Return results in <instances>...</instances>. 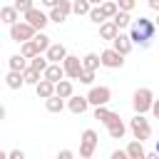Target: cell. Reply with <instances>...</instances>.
Wrapping results in <instances>:
<instances>
[{
    "mask_svg": "<svg viewBox=\"0 0 159 159\" xmlns=\"http://www.w3.org/2000/svg\"><path fill=\"white\" fill-rule=\"evenodd\" d=\"M154 32H157V25L149 17H139V20L129 22V40H132V45H139L142 50H147L152 45Z\"/></svg>",
    "mask_w": 159,
    "mask_h": 159,
    "instance_id": "6da1fadb",
    "label": "cell"
},
{
    "mask_svg": "<svg viewBox=\"0 0 159 159\" xmlns=\"http://www.w3.org/2000/svg\"><path fill=\"white\" fill-rule=\"evenodd\" d=\"M152 102H154V92H152L149 87H139V89H134L132 107H134V112H137V114L149 112V109H152Z\"/></svg>",
    "mask_w": 159,
    "mask_h": 159,
    "instance_id": "7a4b0ae2",
    "label": "cell"
},
{
    "mask_svg": "<svg viewBox=\"0 0 159 159\" xmlns=\"http://www.w3.org/2000/svg\"><path fill=\"white\" fill-rule=\"evenodd\" d=\"M129 129H132L134 139H139V142H147L152 137V124H149V119L144 114H134L129 119Z\"/></svg>",
    "mask_w": 159,
    "mask_h": 159,
    "instance_id": "3957f363",
    "label": "cell"
},
{
    "mask_svg": "<svg viewBox=\"0 0 159 159\" xmlns=\"http://www.w3.org/2000/svg\"><path fill=\"white\" fill-rule=\"evenodd\" d=\"M35 27L30 25V22H25V20H17V22H12L10 25V40L12 42H25V40H32L35 37Z\"/></svg>",
    "mask_w": 159,
    "mask_h": 159,
    "instance_id": "277c9868",
    "label": "cell"
},
{
    "mask_svg": "<svg viewBox=\"0 0 159 159\" xmlns=\"http://www.w3.org/2000/svg\"><path fill=\"white\" fill-rule=\"evenodd\" d=\"M97 142H99L97 132L94 129H84L82 132V139H80V157L82 159H89L94 154V149H97Z\"/></svg>",
    "mask_w": 159,
    "mask_h": 159,
    "instance_id": "5b68a950",
    "label": "cell"
},
{
    "mask_svg": "<svg viewBox=\"0 0 159 159\" xmlns=\"http://www.w3.org/2000/svg\"><path fill=\"white\" fill-rule=\"evenodd\" d=\"M99 65L107 67V70H122V67H124V55H119L114 47H107V50L99 55Z\"/></svg>",
    "mask_w": 159,
    "mask_h": 159,
    "instance_id": "8992f818",
    "label": "cell"
},
{
    "mask_svg": "<svg viewBox=\"0 0 159 159\" xmlns=\"http://www.w3.org/2000/svg\"><path fill=\"white\" fill-rule=\"evenodd\" d=\"M84 97H87V102H89L92 107H97V104H107V102L112 99V89H109L107 84H99V87H92V84H89V92H87Z\"/></svg>",
    "mask_w": 159,
    "mask_h": 159,
    "instance_id": "52a82bcc",
    "label": "cell"
},
{
    "mask_svg": "<svg viewBox=\"0 0 159 159\" xmlns=\"http://www.w3.org/2000/svg\"><path fill=\"white\" fill-rule=\"evenodd\" d=\"M102 124L109 129V137H112V139H122V137L127 134V127H124V122H122V117H119L117 112H109Z\"/></svg>",
    "mask_w": 159,
    "mask_h": 159,
    "instance_id": "ba28073f",
    "label": "cell"
},
{
    "mask_svg": "<svg viewBox=\"0 0 159 159\" xmlns=\"http://www.w3.org/2000/svg\"><path fill=\"white\" fill-rule=\"evenodd\" d=\"M60 65H62V70H65V77H70V80H77L80 72H82V60H80L77 55H65V60H62Z\"/></svg>",
    "mask_w": 159,
    "mask_h": 159,
    "instance_id": "9c48e42d",
    "label": "cell"
},
{
    "mask_svg": "<svg viewBox=\"0 0 159 159\" xmlns=\"http://www.w3.org/2000/svg\"><path fill=\"white\" fill-rule=\"evenodd\" d=\"M22 15H25V22H30L35 30H45V27H47V22H50V17H47L42 10H37L35 5H32L27 12H22Z\"/></svg>",
    "mask_w": 159,
    "mask_h": 159,
    "instance_id": "30bf717a",
    "label": "cell"
},
{
    "mask_svg": "<svg viewBox=\"0 0 159 159\" xmlns=\"http://www.w3.org/2000/svg\"><path fill=\"white\" fill-rule=\"evenodd\" d=\"M87 107H89L87 97H82V94H75V92L67 97V109H70L72 114H84V112H87Z\"/></svg>",
    "mask_w": 159,
    "mask_h": 159,
    "instance_id": "8fae6325",
    "label": "cell"
},
{
    "mask_svg": "<svg viewBox=\"0 0 159 159\" xmlns=\"http://www.w3.org/2000/svg\"><path fill=\"white\" fill-rule=\"evenodd\" d=\"M112 47H114L119 55H124V57H127V55L132 52V47H134V45H132V40H129V35H124V32L119 30V32L114 35V40H112Z\"/></svg>",
    "mask_w": 159,
    "mask_h": 159,
    "instance_id": "7c38bea8",
    "label": "cell"
},
{
    "mask_svg": "<svg viewBox=\"0 0 159 159\" xmlns=\"http://www.w3.org/2000/svg\"><path fill=\"white\" fill-rule=\"evenodd\" d=\"M65 55H67V47H65L62 42H50V47L45 50L47 62H62V60H65Z\"/></svg>",
    "mask_w": 159,
    "mask_h": 159,
    "instance_id": "4fadbf2b",
    "label": "cell"
},
{
    "mask_svg": "<svg viewBox=\"0 0 159 159\" xmlns=\"http://www.w3.org/2000/svg\"><path fill=\"white\" fill-rule=\"evenodd\" d=\"M42 77H45V80H50V82H60V80L65 77V70H62V65H60V62H50V65L42 70Z\"/></svg>",
    "mask_w": 159,
    "mask_h": 159,
    "instance_id": "5bb4252c",
    "label": "cell"
},
{
    "mask_svg": "<svg viewBox=\"0 0 159 159\" xmlns=\"http://www.w3.org/2000/svg\"><path fill=\"white\" fill-rule=\"evenodd\" d=\"M35 92H37V97H40V99H47V97H52V94H55V82H50V80H45V77H40V82L35 84Z\"/></svg>",
    "mask_w": 159,
    "mask_h": 159,
    "instance_id": "9a60e30c",
    "label": "cell"
},
{
    "mask_svg": "<svg viewBox=\"0 0 159 159\" xmlns=\"http://www.w3.org/2000/svg\"><path fill=\"white\" fill-rule=\"evenodd\" d=\"M127 157H129V159H144V157H147V152H144V142L132 139V142L127 144Z\"/></svg>",
    "mask_w": 159,
    "mask_h": 159,
    "instance_id": "2e32d148",
    "label": "cell"
},
{
    "mask_svg": "<svg viewBox=\"0 0 159 159\" xmlns=\"http://www.w3.org/2000/svg\"><path fill=\"white\" fill-rule=\"evenodd\" d=\"M117 32H119V27H117L112 20H104V22H99V37H102V40H109V42H112Z\"/></svg>",
    "mask_w": 159,
    "mask_h": 159,
    "instance_id": "e0dca14e",
    "label": "cell"
},
{
    "mask_svg": "<svg viewBox=\"0 0 159 159\" xmlns=\"http://www.w3.org/2000/svg\"><path fill=\"white\" fill-rule=\"evenodd\" d=\"M72 92H75V87H72V80H65V77H62L60 82H55V94H57V97L67 99Z\"/></svg>",
    "mask_w": 159,
    "mask_h": 159,
    "instance_id": "ac0fdd59",
    "label": "cell"
},
{
    "mask_svg": "<svg viewBox=\"0 0 159 159\" xmlns=\"http://www.w3.org/2000/svg\"><path fill=\"white\" fill-rule=\"evenodd\" d=\"M0 20H2L5 25H12V22L20 20V12H17L12 5H5V7H0Z\"/></svg>",
    "mask_w": 159,
    "mask_h": 159,
    "instance_id": "d6986e66",
    "label": "cell"
},
{
    "mask_svg": "<svg viewBox=\"0 0 159 159\" xmlns=\"http://www.w3.org/2000/svg\"><path fill=\"white\" fill-rule=\"evenodd\" d=\"M45 109H47V112H52V114H60V112L65 109V99H62V97H57V94H52V97H47V99H45Z\"/></svg>",
    "mask_w": 159,
    "mask_h": 159,
    "instance_id": "ffe728a7",
    "label": "cell"
},
{
    "mask_svg": "<svg viewBox=\"0 0 159 159\" xmlns=\"http://www.w3.org/2000/svg\"><path fill=\"white\" fill-rule=\"evenodd\" d=\"M109 20H112V22H114L119 30H124V27H129V22H132V15H129L127 10H117V12H114V17H109Z\"/></svg>",
    "mask_w": 159,
    "mask_h": 159,
    "instance_id": "44dd1931",
    "label": "cell"
},
{
    "mask_svg": "<svg viewBox=\"0 0 159 159\" xmlns=\"http://www.w3.org/2000/svg\"><path fill=\"white\" fill-rule=\"evenodd\" d=\"M5 82H7V87H10V89H20V87L25 84L22 72H17V70H10V72H7V77H5Z\"/></svg>",
    "mask_w": 159,
    "mask_h": 159,
    "instance_id": "7402d4cb",
    "label": "cell"
},
{
    "mask_svg": "<svg viewBox=\"0 0 159 159\" xmlns=\"http://www.w3.org/2000/svg\"><path fill=\"white\" fill-rule=\"evenodd\" d=\"M20 55L22 57H35V55H40V50H37V45H35V40H25V42H20Z\"/></svg>",
    "mask_w": 159,
    "mask_h": 159,
    "instance_id": "603a6c76",
    "label": "cell"
},
{
    "mask_svg": "<svg viewBox=\"0 0 159 159\" xmlns=\"http://www.w3.org/2000/svg\"><path fill=\"white\" fill-rule=\"evenodd\" d=\"M7 65H10V70H17V72H22V70L30 65V60H27V57H22V55L17 52V55H10Z\"/></svg>",
    "mask_w": 159,
    "mask_h": 159,
    "instance_id": "cb8c5ba5",
    "label": "cell"
},
{
    "mask_svg": "<svg viewBox=\"0 0 159 159\" xmlns=\"http://www.w3.org/2000/svg\"><path fill=\"white\" fill-rule=\"evenodd\" d=\"M40 77H42V72H37V70H32L30 65H27V67L22 70V80H25V84H32V87H35V84L40 82Z\"/></svg>",
    "mask_w": 159,
    "mask_h": 159,
    "instance_id": "d4e9b609",
    "label": "cell"
},
{
    "mask_svg": "<svg viewBox=\"0 0 159 159\" xmlns=\"http://www.w3.org/2000/svg\"><path fill=\"white\" fill-rule=\"evenodd\" d=\"M82 67L97 72V67H99V55H97V52H87V55L82 57Z\"/></svg>",
    "mask_w": 159,
    "mask_h": 159,
    "instance_id": "484cf974",
    "label": "cell"
},
{
    "mask_svg": "<svg viewBox=\"0 0 159 159\" xmlns=\"http://www.w3.org/2000/svg\"><path fill=\"white\" fill-rule=\"evenodd\" d=\"M99 7H102V12H104V17L109 20V17H114V12L119 10L117 7V0H102L99 2Z\"/></svg>",
    "mask_w": 159,
    "mask_h": 159,
    "instance_id": "4316f807",
    "label": "cell"
},
{
    "mask_svg": "<svg viewBox=\"0 0 159 159\" xmlns=\"http://www.w3.org/2000/svg\"><path fill=\"white\" fill-rule=\"evenodd\" d=\"M89 7H92L89 0H72V12H75V15H87Z\"/></svg>",
    "mask_w": 159,
    "mask_h": 159,
    "instance_id": "83f0119b",
    "label": "cell"
},
{
    "mask_svg": "<svg viewBox=\"0 0 159 159\" xmlns=\"http://www.w3.org/2000/svg\"><path fill=\"white\" fill-rule=\"evenodd\" d=\"M87 17H89V20L94 22V25H99V22H104V20H107L99 5H92V7H89V12H87Z\"/></svg>",
    "mask_w": 159,
    "mask_h": 159,
    "instance_id": "f1b7e54d",
    "label": "cell"
},
{
    "mask_svg": "<svg viewBox=\"0 0 159 159\" xmlns=\"http://www.w3.org/2000/svg\"><path fill=\"white\" fill-rule=\"evenodd\" d=\"M32 40H35V45H37V50H40V52H45V50L50 47V37H47V35H45L42 30H37Z\"/></svg>",
    "mask_w": 159,
    "mask_h": 159,
    "instance_id": "f546056e",
    "label": "cell"
},
{
    "mask_svg": "<svg viewBox=\"0 0 159 159\" xmlns=\"http://www.w3.org/2000/svg\"><path fill=\"white\" fill-rule=\"evenodd\" d=\"M47 65H50V62H47V57H45L42 52H40V55H35V57H30V67H32V70H37V72H42Z\"/></svg>",
    "mask_w": 159,
    "mask_h": 159,
    "instance_id": "4dcf8cb0",
    "label": "cell"
},
{
    "mask_svg": "<svg viewBox=\"0 0 159 159\" xmlns=\"http://www.w3.org/2000/svg\"><path fill=\"white\" fill-rule=\"evenodd\" d=\"M47 17H50V22H57V25L67 20V15H65V12H62L57 5H55V7H50V15H47Z\"/></svg>",
    "mask_w": 159,
    "mask_h": 159,
    "instance_id": "1f68e13d",
    "label": "cell"
},
{
    "mask_svg": "<svg viewBox=\"0 0 159 159\" xmlns=\"http://www.w3.org/2000/svg\"><path fill=\"white\" fill-rule=\"evenodd\" d=\"M77 80H80L82 84H92V82H94V70H84V67H82V72H80Z\"/></svg>",
    "mask_w": 159,
    "mask_h": 159,
    "instance_id": "d6a6232c",
    "label": "cell"
},
{
    "mask_svg": "<svg viewBox=\"0 0 159 159\" xmlns=\"http://www.w3.org/2000/svg\"><path fill=\"white\" fill-rule=\"evenodd\" d=\"M32 5H35L32 0H15V2H12V7H15V10L20 12V15H22V12H27V10L32 7Z\"/></svg>",
    "mask_w": 159,
    "mask_h": 159,
    "instance_id": "836d02e7",
    "label": "cell"
},
{
    "mask_svg": "<svg viewBox=\"0 0 159 159\" xmlns=\"http://www.w3.org/2000/svg\"><path fill=\"white\" fill-rule=\"evenodd\" d=\"M107 114H109V109H107V104H97V107H94V119H99V122H104V119H107Z\"/></svg>",
    "mask_w": 159,
    "mask_h": 159,
    "instance_id": "e575fe53",
    "label": "cell"
},
{
    "mask_svg": "<svg viewBox=\"0 0 159 159\" xmlns=\"http://www.w3.org/2000/svg\"><path fill=\"white\" fill-rule=\"evenodd\" d=\"M117 7H119V10H127V12H132V10L137 7V0H117Z\"/></svg>",
    "mask_w": 159,
    "mask_h": 159,
    "instance_id": "d590c367",
    "label": "cell"
},
{
    "mask_svg": "<svg viewBox=\"0 0 159 159\" xmlns=\"http://www.w3.org/2000/svg\"><path fill=\"white\" fill-rule=\"evenodd\" d=\"M7 157L10 159H25V152L22 149H12V152H7Z\"/></svg>",
    "mask_w": 159,
    "mask_h": 159,
    "instance_id": "8d00e7d4",
    "label": "cell"
},
{
    "mask_svg": "<svg viewBox=\"0 0 159 159\" xmlns=\"http://www.w3.org/2000/svg\"><path fill=\"white\" fill-rule=\"evenodd\" d=\"M112 159H129L127 157V149H114L112 152Z\"/></svg>",
    "mask_w": 159,
    "mask_h": 159,
    "instance_id": "74e56055",
    "label": "cell"
},
{
    "mask_svg": "<svg viewBox=\"0 0 159 159\" xmlns=\"http://www.w3.org/2000/svg\"><path fill=\"white\" fill-rule=\"evenodd\" d=\"M72 157H75V152H72V149H62V152L57 154V159H72Z\"/></svg>",
    "mask_w": 159,
    "mask_h": 159,
    "instance_id": "f35d334b",
    "label": "cell"
},
{
    "mask_svg": "<svg viewBox=\"0 0 159 159\" xmlns=\"http://www.w3.org/2000/svg\"><path fill=\"white\" fill-rule=\"evenodd\" d=\"M149 112H152V114L159 119V99H154V102H152V109H149Z\"/></svg>",
    "mask_w": 159,
    "mask_h": 159,
    "instance_id": "ab89813d",
    "label": "cell"
},
{
    "mask_svg": "<svg viewBox=\"0 0 159 159\" xmlns=\"http://www.w3.org/2000/svg\"><path fill=\"white\" fill-rule=\"evenodd\" d=\"M40 2H42L45 7H55V5H57V0H40Z\"/></svg>",
    "mask_w": 159,
    "mask_h": 159,
    "instance_id": "60d3db41",
    "label": "cell"
},
{
    "mask_svg": "<svg viewBox=\"0 0 159 159\" xmlns=\"http://www.w3.org/2000/svg\"><path fill=\"white\" fill-rule=\"evenodd\" d=\"M149 7H152V10H157V12H159V0H149Z\"/></svg>",
    "mask_w": 159,
    "mask_h": 159,
    "instance_id": "b9f144b4",
    "label": "cell"
},
{
    "mask_svg": "<svg viewBox=\"0 0 159 159\" xmlns=\"http://www.w3.org/2000/svg\"><path fill=\"white\" fill-rule=\"evenodd\" d=\"M5 114H7V112H5V107H2V104H0V122H2V119H5Z\"/></svg>",
    "mask_w": 159,
    "mask_h": 159,
    "instance_id": "7bdbcfd3",
    "label": "cell"
},
{
    "mask_svg": "<svg viewBox=\"0 0 159 159\" xmlns=\"http://www.w3.org/2000/svg\"><path fill=\"white\" fill-rule=\"evenodd\" d=\"M5 157H7V152H2V149H0V159H5Z\"/></svg>",
    "mask_w": 159,
    "mask_h": 159,
    "instance_id": "ee69618b",
    "label": "cell"
},
{
    "mask_svg": "<svg viewBox=\"0 0 159 159\" xmlns=\"http://www.w3.org/2000/svg\"><path fill=\"white\" fill-rule=\"evenodd\" d=\"M89 2H92V5H99V2H102V0H89Z\"/></svg>",
    "mask_w": 159,
    "mask_h": 159,
    "instance_id": "f6af8a7d",
    "label": "cell"
},
{
    "mask_svg": "<svg viewBox=\"0 0 159 159\" xmlns=\"http://www.w3.org/2000/svg\"><path fill=\"white\" fill-rule=\"evenodd\" d=\"M154 25H157V27H159V15H157V20H154Z\"/></svg>",
    "mask_w": 159,
    "mask_h": 159,
    "instance_id": "bcb514c9",
    "label": "cell"
},
{
    "mask_svg": "<svg viewBox=\"0 0 159 159\" xmlns=\"http://www.w3.org/2000/svg\"><path fill=\"white\" fill-rule=\"evenodd\" d=\"M154 152H157V154H159V139H157V149H154Z\"/></svg>",
    "mask_w": 159,
    "mask_h": 159,
    "instance_id": "7dc6e473",
    "label": "cell"
}]
</instances>
